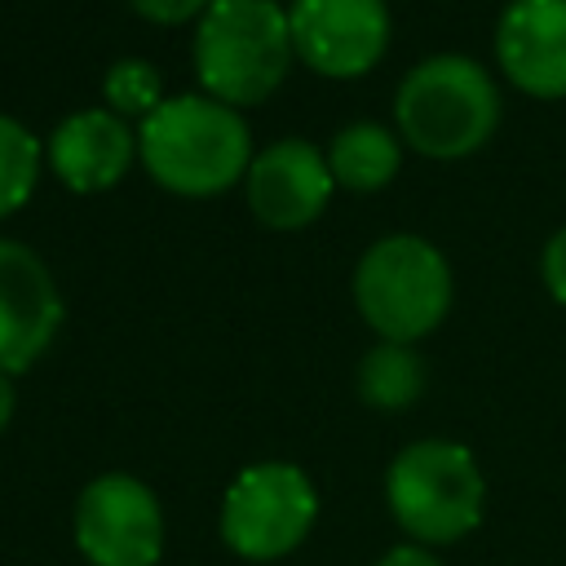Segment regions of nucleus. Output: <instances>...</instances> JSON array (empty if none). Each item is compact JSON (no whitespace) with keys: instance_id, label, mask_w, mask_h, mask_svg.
<instances>
[{"instance_id":"10","label":"nucleus","mask_w":566,"mask_h":566,"mask_svg":"<svg viewBox=\"0 0 566 566\" xmlns=\"http://www.w3.org/2000/svg\"><path fill=\"white\" fill-rule=\"evenodd\" d=\"M332 181L336 177H332L327 159L310 142L283 137L248 164V203L265 226L296 230L323 212Z\"/></svg>"},{"instance_id":"12","label":"nucleus","mask_w":566,"mask_h":566,"mask_svg":"<svg viewBox=\"0 0 566 566\" xmlns=\"http://www.w3.org/2000/svg\"><path fill=\"white\" fill-rule=\"evenodd\" d=\"M128 159H133V133L115 111H75L49 137L53 172L80 195L115 186L128 172Z\"/></svg>"},{"instance_id":"11","label":"nucleus","mask_w":566,"mask_h":566,"mask_svg":"<svg viewBox=\"0 0 566 566\" xmlns=\"http://www.w3.org/2000/svg\"><path fill=\"white\" fill-rule=\"evenodd\" d=\"M504 75L535 97H566V0H509L495 27Z\"/></svg>"},{"instance_id":"3","label":"nucleus","mask_w":566,"mask_h":566,"mask_svg":"<svg viewBox=\"0 0 566 566\" xmlns=\"http://www.w3.org/2000/svg\"><path fill=\"white\" fill-rule=\"evenodd\" d=\"M385 500L411 544H455L482 522L486 482L469 447L420 438L394 455L385 473Z\"/></svg>"},{"instance_id":"18","label":"nucleus","mask_w":566,"mask_h":566,"mask_svg":"<svg viewBox=\"0 0 566 566\" xmlns=\"http://www.w3.org/2000/svg\"><path fill=\"white\" fill-rule=\"evenodd\" d=\"M539 270H544V283H548V292H553V296L566 305V226H562V230L548 239Z\"/></svg>"},{"instance_id":"4","label":"nucleus","mask_w":566,"mask_h":566,"mask_svg":"<svg viewBox=\"0 0 566 566\" xmlns=\"http://www.w3.org/2000/svg\"><path fill=\"white\" fill-rule=\"evenodd\" d=\"M394 115L402 137L420 155L460 159L491 137L500 119V93L473 57L438 53L407 71V80L398 84Z\"/></svg>"},{"instance_id":"14","label":"nucleus","mask_w":566,"mask_h":566,"mask_svg":"<svg viewBox=\"0 0 566 566\" xmlns=\"http://www.w3.org/2000/svg\"><path fill=\"white\" fill-rule=\"evenodd\" d=\"M424 389V363L411 345H376L363 354L358 363V398L367 407H380V411H398V407H411Z\"/></svg>"},{"instance_id":"2","label":"nucleus","mask_w":566,"mask_h":566,"mask_svg":"<svg viewBox=\"0 0 566 566\" xmlns=\"http://www.w3.org/2000/svg\"><path fill=\"white\" fill-rule=\"evenodd\" d=\"M292 53L287 9L274 0H212L195 31L199 84L226 106H248L274 93Z\"/></svg>"},{"instance_id":"17","label":"nucleus","mask_w":566,"mask_h":566,"mask_svg":"<svg viewBox=\"0 0 566 566\" xmlns=\"http://www.w3.org/2000/svg\"><path fill=\"white\" fill-rule=\"evenodd\" d=\"M212 0H133V9L142 13V18H150V22H164V27H177V22H190L195 13L203 18V9H208Z\"/></svg>"},{"instance_id":"8","label":"nucleus","mask_w":566,"mask_h":566,"mask_svg":"<svg viewBox=\"0 0 566 566\" xmlns=\"http://www.w3.org/2000/svg\"><path fill=\"white\" fill-rule=\"evenodd\" d=\"M292 49L318 75H363L389 44L385 0H292L287 9Z\"/></svg>"},{"instance_id":"19","label":"nucleus","mask_w":566,"mask_h":566,"mask_svg":"<svg viewBox=\"0 0 566 566\" xmlns=\"http://www.w3.org/2000/svg\"><path fill=\"white\" fill-rule=\"evenodd\" d=\"M376 566H442V557L433 548H424V544H398V548L380 553Z\"/></svg>"},{"instance_id":"5","label":"nucleus","mask_w":566,"mask_h":566,"mask_svg":"<svg viewBox=\"0 0 566 566\" xmlns=\"http://www.w3.org/2000/svg\"><path fill=\"white\" fill-rule=\"evenodd\" d=\"M358 314L394 345L433 332L451 305V270L420 234H389L371 243L354 270Z\"/></svg>"},{"instance_id":"15","label":"nucleus","mask_w":566,"mask_h":566,"mask_svg":"<svg viewBox=\"0 0 566 566\" xmlns=\"http://www.w3.org/2000/svg\"><path fill=\"white\" fill-rule=\"evenodd\" d=\"M40 177V142L27 124L0 115V217L18 212Z\"/></svg>"},{"instance_id":"20","label":"nucleus","mask_w":566,"mask_h":566,"mask_svg":"<svg viewBox=\"0 0 566 566\" xmlns=\"http://www.w3.org/2000/svg\"><path fill=\"white\" fill-rule=\"evenodd\" d=\"M9 420H13V380H9V371H0V433Z\"/></svg>"},{"instance_id":"16","label":"nucleus","mask_w":566,"mask_h":566,"mask_svg":"<svg viewBox=\"0 0 566 566\" xmlns=\"http://www.w3.org/2000/svg\"><path fill=\"white\" fill-rule=\"evenodd\" d=\"M106 102L111 111L124 119V115H150L159 106V71L142 57H119L111 71H106Z\"/></svg>"},{"instance_id":"9","label":"nucleus","mask_w":566,"mask_h":566,"mask_svg":"<svg viewBox=\"0 0 566 566\" xmlns=\"http://www.w3.org/2000/svg\"><path fill=\"white\" fill-rule=\"evenodd\" d=\"M62 323V296L49 265L13 243L0 239V371H27L53 340Z\"/></svg>"},{"instance_id":"6","label":"nucleus","mask_w":566,"mask_h":566,"mask_svg":"<svg viewBox=\"0 0 566 566\" xmlns=\"http://www.w3.org/2000/svg\"><path fill=\"white\" fill-rule=\"evenodd\" d=\"M318 491L305 469L287 460L248 464L221 500V539L243 562H279L310 535Z\"/></svg>"},{"instance_id":"7","label":"nucleus","mask_w":566,"mask_h":566,"mask_svg":"<svg viewBox=\"0 0 566 566\" xmlns=\"http://www.w3.org/2000/svg\"><path fill=\"white\" fill-rule=\"evenodd\" d=\"M75 548L88 566H155L164 553V513L133 473H102L75 500Z\"/></svg>"},{"instance_id":"1","label":"nucleus","mask_w":566,"mask_h":566,"mask_svg":"<svg viewBox=\"0 0 566 566\" xmlns=\"http://www.w3.org/2000/svg\"><path fill=\"white\" fill-rule=\"evenodd\" d=\"M137 150L150 177L177 195H217L252 164L248 124L217 97H168L137 133Z\"/></svg>"},{"instance_id":"13","label":"nucleus","mask_w":566,"mask_h":566,"mask_svg":"<svg viewBox=\"0 0 566 566\" xmlns=\"http://www.w3.org/2000/svg\"><path fill=\"white\" fill-rule=\"evenodd\" d=\"M398 137L380 124H349L332 137V150H327V168L340 186L349 190H380L394 172H398Z\"/></svg>"}]
</instances>
